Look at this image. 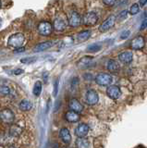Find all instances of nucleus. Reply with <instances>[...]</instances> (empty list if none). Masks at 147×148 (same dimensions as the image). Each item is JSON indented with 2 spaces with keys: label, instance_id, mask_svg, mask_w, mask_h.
I'll list each match as a JSON object with an SVG mask.
<instances>
[{
  "label": "nucleus",
  "instance_id": "nucleus-1",
  "mask_svg": "<svg viewBox=\"0 0 147 148\" xmlns=\"http://www.w3.org/2000/svg\"><path fill=\"white\" fill-rule=\"evenodd\" d=\"M24 41H25V37L22 33L17 32V33H14V34H12L9 37L8 40V44L9 46L17 48V47H20L22 46Z\"/></svg>",
  "mask_w": 147,
  "mask_h": 148
},
{
  "label": "nucleus",
  "instance_id": "nucleus-2",
  "mask_svg": "<svg viewBox=\"0 0 147 148\" xmlns=\"http://www.w3.org/2000/svg\"><path fill=\"white\" fill-rule=\"evenodd\" d=\"M113 78L107 73H100L95 78V83L101 86H108L112 83Z\"/></svg>",
  "mask_w": 147,
  "mask_h": 148
},
{
  "label": "nucleus",
  "instance_id": "nucleus-3",
  "mask_svg": "<svg viewBox=\"0 0 147 148\" xmlns=\"http://www.w3.org/2000/svg\"><path fill=\"white\" fill-rule=\"evenodd\" d=\"M53 32V26L47 21H43L38 25V32L43 36H48Z\"/></svg>",
  "mask_w": 147,
  "mask_h": 148
},
{
  "label": "nucleus",
  "instance_id": "nucleus-4",
  "mask_svg": "<svg viewBox=\"0 0 147 148\" xmlns=\"http://www.w3.org/2000/svg\"><path fill=\"white\" fill-rule=\"evenodd\" d=\"M0 120L6 123H11L15 120V115L12 112V110L5 108L0 111Z\"/></svg>",
  "mask_w": 147,
  "mask_h": 148
},
{
  "label": "nucleus",
  "instance_id": "nucleus-5",
  "mask_svg": "<svg viewBox=\"0 0 147 148\" xmlns=\"http://www.w3.org/2000/svg\"><path fill=\"white\" fill-rule=\"evenodd\" d=\"M98 21V17L97 14L95 12H88L85 14L82 18V22L84 25L87 26H93L95 25Z\"/></svg>",
  "mask_w": 147,
  "mask_h": 148
},
{
  "label": "nucleus",
  "instance_id": "nucleus-6",
  "mask_svg": "<svg viewBox=\"0 0 147 148\" xmlns=\"http://www.w3.org/2000/svg\"><path fill=\"white\" fill-rule=\"evenodd\" d=\"M115 22H116V16H114V15H111V16H109L100 25V27H99V31L102 32H105L106 31H108V30L111 28L114 24H115Z\"/></svg>",
  "mask_w": 147,
  "mask_h": 148
},
{
  "label": "nucleus",
  "instance_id": "nucleus-7",
  "mask_svg": "<svg viewBox=\"0 0 147 148\" xmlns=\"http://www.w3.org/2000/svg\"><path fill=\"white\" fill-rule=\"evenodd\" d=\"M106 94L111 99H117L121 95L120 88L117 85H110L106 89Z\"/></svg>",
  "mask_w": 147,
  "mask_h": 148
},
{
  "label": "nucleus",
  "instance_id": "nucleus-8",
  "mask_svg": "<svg viewBox=\"0 0 147 148\" xmlns=\"http://www.w3.org/2000/svg\"><path fill=\"white\" fill-rule=\"evenodd\" d=\"M99 101V95L96 91L89 90L86 92V102L91 106L96 105Z\"/></svg>",
  "mask_w": 147,
  "mask_h": 148
},
{
  "label": "nucleus",
  "instance_id": "nucleus-9",
  "mask_svg": "<svg viewBox=\"0 0 147 148\" xmlns=\"http://www.w3.org/2000/svg\"><path fill=\"white\" fill-rule=\"evenodd\" d=\"M80 22H82V17L77 12H75V11L72 12L69 18V25L71 26V27L76 28L80 25Z\"/></svg>",
  "mask_w": 147,
  "mask_h": 148
},
{
  "label": "nucleus",
  "instance_id": "nucleus-10",
  "mask_svg": "<svg viewBox=\"0 0 147 148\" xmlns=\"http://www.w3.org/2000/svg\"><path fill=\"white\" fill-rule=\"evenodd\" d=\"M145 44V40L143 38L142 36H138L134 38L133 40L131 41V48L134 50H139V49H142V48L144 46Z\"/></svg>",
  "mask_w": 147,
  "mask_h": 148
},
{
  "label": "nucleus",
  "instance_id": "nucleus-11",
  "mask_svg": "<svg viewBox=\"0 0 147 148\" xmlns=\"http://www.w3.org/2000/svg\"><path fill=\"white\" fill-rule=\"evenodd\" d=\"M89 132V126L85 123H80L75 130V135L77 137H85Z\"/></svg>",
  "mask_w": 147,
  "mask_h": 148
},
{
  "label": "nucleus",
  "instance_id": "nucleus-12",
  "mask_svg": "<svg viewBox=\"0 0 147 148\" xmlns=\"http://www.w3.org/2000/svg\"><path fill=\"white\" fill-rule=\"evenodd\" d=\"M69 108H71L72 111H75V112H77V113L82 112V110H83L82 105L75 98H72L71 101H69Z\"/></svg>",
  "mask_w": 147,
  "mask_h": 148
},
{
  "label": "nucleus",
  "instance_id": "nucleus-13",
  "mask_svg": "<svg viewBox=\"0 0 147 148\" xmlns=\"http://www.w3.org/2000/svg\"><path fill=\"white\" fill-rule=\"evenodd\" d=\"M59 137L61 138V140L63 141V143H69L71 142V132L67 129V128H62L59 131Z\"/></svg>",
  "mask_w": 147,
  "mask_h": 148
},
{
  "label": "nucleus",
  "instance_id": "nucleus-14",
  "mask_svg": "<svg viewBox=\"0 0 147 148\" xmlns=\"http://www.w3.org/2000/svg\"><path fill=\"white\" fill-rule=\"evenodd\" d=\"M132 57H133V55H132V53L130 51L122 52V53L119 56V61L124 63V64H129V63H131L132 61Z\"/></svg>",
  "mask_w": 147,
  "mask_h": 148
},
{
  "label": "nucleus",
  "instance_id": "nucleus-15",
  "mask_svg": "<svg viewBox=\"0 0 147 148\" xmlns=\"http://www.w3.org/2000/svg\"><path fill=\"white\" fill-rule=\"evenodd\" d=\"M53 46V42L51 41H46V42H43L41 44H38L37 46L34 47V52H42V51H45L47 49H49L50 47Z\"/></svg>",
  "mask_w": 147,
  "mask_h": 148
},
{
  "label": "nucleus",
  "instance_id": "nucleus-16",
  "mask_svg": "<svg viewBox=\"0 0 147 148\" xmlns=\"http://www.w3.org/2000/svg\"><path fill=\"white\" fill-rule=\"evenodd\" d=\"M66 21L61 18H57L54 21V29L57 32H63L66 29Z\"/></svg>",
  "mask_w": 147,
  "mask_h": 148
},
{
  "label": "nucleus",
  "instance_id": "nucleus-17",
  "mask_svg": "<svg viewBox=\"0 0 147 148\" xmlns=\"http://www.w3.org/2000/svg\"><path fill=\"white\" fill-rule=\"evenodd\" d=\"M65 118H66V120L69 122H77L80 120V114L71 110L66 113Z\"/></svg>",
  "mask_w": 147,
  "mask_h": 148
},
{
  "label": "nucleus",
  "instance_id": "nucleus-18",
  "mask_svg": "<svg viewBox=\"0 0 147 148\" xmlns=\"http://www.w3.org/2000/svg\"><path fill=\"white\" fill-rule=\"evenodd\" d=\"M106 68H107V69L109 70L110 72H117L119 70V62L114 60V59H110V60L107 62V65H106Z\"/></svg>",
  "mask_w": 147,
  "mask_h": 148
},
{
  "label": "nucleus",
  "instance_id": "nucleus-19",
  "mask_svg": "<svg viewBox=\"0 0 147 148\" xmlns=\"http://www.w3.org/2000/svg\"><path fill=\"white\" fill-rule=\"evenodd\" d=\"M76 145L79 148H88L90 147V143L84 137H78L76 141Z\"/></svg>",
  "mask_w": 147,
  "mask_h": 148
},
{
  "label": "nucleus",
  "instance_id": "nucleus-20",
  "mask_svg": "<svg viewBox=\"0 0 147 148\" xmlns=\"http://www.w3.org/2000/svg\"><path fill=\"white\" fill-rule=\"evenodd\" d=\"M91 36V31H82L78 33V35H77V39H78L79 42H85L88 39L90 38Z\"/></svg>",
  "mask_w": 147,
  "mask_h": 148
},
{
  "label": "nucleus",
  "instance_id": "nucleus-21",
  "mask_svg": "<svg viewBox=\"0 0 147 148\" xmlns=\"http://www.w3.org/2000/svg\"><path fill=\"white\" fill-rule=\"evenodd\" d=\"M92 59L93 57H83L78 63V66L80 69H86L88 66L90 65V63L92 62Z\"/></svg>",
  "mask_w": 147,
  "mask_h": 148
},
{
  "label": "nucleus",
  "instance_id": "nucleus-22",
  "mask_svg": "<svg viewBox=\"0 0 147 148\" xmlns=\"http://www.w3.org/2000/svg\"><path fill=\"white\" fill-rule=\"evenodd\" d=\"M19 106L21 111H29L32 108V103L28 101V100H22V101L20 103Z\"/></svg>",
  "mask_w": 147,
  "mask_h": 148
},
{
  "label": "nucleus",
  "instance_id": "nucleus-23",
  "mask_svg": "<svg viewBox=\"0 0 147 148\" xmlns=\"http://www.w3.org/2000/svg\"><path fill=\"white\" fill-rule=\"evenodd\" d=\"M34 94L35 96H39L41 94V92H42V83L40 81H37L36 83H34Z\"/></svg>",
  "mask_w": 147,
  "mask_h": 148
},
{
  "label": "nucleus",
  "instance_id": "nucleus-24",
  "mask_svg": "<svg viewBox=\"0 0 147 148\" xmlns=\"http://www.w3.org/2000/svg\"><path fill=\"white\" fill-rule=\"evenodd\" d=\"M101 46L100 44H91L90 46L87 47V51L88 52H91V53H95V52H98L101 50Z\"/></svg>",
  "mask_w": 147,
  "mask_h": 148
},
{
  "label": "nucleus",
  "instance_id": "nucleus-25",
  "mask_svg": "<svg viewBox=\"0 0 147 148\" xmlns=\"http://www.w3.org/2000/svg\"><path fill=\"white\" fill-rule=\"evenodd\" d=\"M128 10H123L121 11V12L119 14V16H117V18H116V20H117L119 21H123L124 20H126L127 17H128Z\"/></svg>",
  "mask_w": 147,
  "mask_h": 148
},
{
  "label": "nucleus",
  "instance_id": "nucleus-26",
  "mask_svg": "<svg viewBox=\"0 0 147 148\" xmlns=\"http://www.w3.org/2000/svg\"><path fill=\"white\" fill-rule=\"evenodd\" d=\"M37 57H24L20 59L21 63H24V64H30V63H34L36 61Z\"/></svg>",
  "mask_w": 147,
  "mask_h": 148
},
{
  "label": "nucleus",
  "instance_id": "nucleus-27",
  "mask_svg": "<svg viewBox=\"0 0 147 148\" xmlns=\"http://www.w3.org/2000/svg\"><path fill=\"white\" fill-rule=\"evenodd\" d=\"M139 11H140V7L138 4H133L130 9V13L131 15H136L137 13H139Z\"/></svg>",
  "mask_w": 147,
  "mask_h": 148
},
{
  "label": "nucleus",
  "instance_id": "nucleus-28",
  "mask_svg": "<svg viewBox=\"0 0 147 148\" xmlns=\"http://www.w3.org/2000/svg\"><path fill=\"white\" fill-rule=\"evenodd\" d=\"M58 86H59V78H57L56 81L54 83V92H53V95L56 97L57 95V92H58Z\"/></svg>",
  "mask_w": 147,
  "mask_h": 148
},
{
  "label": "nucleus",
  "instance_id": "nucleus-29",
  "mask_svg": "<svg viewBox=\"0 0 147 148\" xmlns=\"http://www.w3.org/2000/svg\"><path fill=\"white\" fill-rule=\"evenodd\" d=\"M10 92V89L8 86H2L0 87V94L2 95H8Z\"/></svg>",
  "mask_w": 147,
  "mask_h": 148
},
{
  "label": "nucleus",
  "instance_id": "nucleus-30",
  "mask_svg": "<svg viewBox=\"0 0 147 148\" xmlns=\"http://www.w3.org/2000/svg\"><path fill=\"white\" fill-rule=\"evenodd\" d=\"M130 34H131L130 31H123L122 32L120 33V39H122V40L126 39V38H128L129 36H130Z\"/></svg>",
  "mask_w": 147,
  "mask_h": 148
},
{
  "label": "nucleus",
  "instance_id": "nucleus-31",
  "mask_svg": "<svg viewBox=\"0 0 147 148\" xmlns=\"http://www.w3.org/2000/svg\"><path fill=\"white\" fill-rule=\"evenodd\" d=\"M61 106V101L60 100H57L56 103H55V106H54V111L55 112H57V111L60 108Z\"/></svg>",
  "mask_w": 147,
  "mask_h": 148
},
{
  "label": "nucleus",
  "instance_id": "nucleus-32",
  "mask_svg": "<svg viewBox=\"0 0 147 148\" xmlns=\"http://www.w3.org/2000/svg\"><path fill=\"white\" fill-rule=\"evenodd\" d=\"M117 0H103V2H104L105 5L106 6H113L115 5Z\"/></svg>",
  "mask_w": 147,
  "mask_h": 148
},
{
  "label": "nucleus",
  "instance_id": "nucleus-33",
  "mask_svg": "<svg viewBox=\"0 0 147 148\" xmlns=\"http://www.w3.org/2000/svg\"><path fill=\"white\" fill-rule=\"evenodd\" d=\"M115 4H117V7H121L128 4V0H119V1H116Z\"/></svg>",
  "mask_w": 147,
  "mask_h": 148
},
{
  "label": "nucleus",
  "instance_id": "nucleus-34",
  "mask_svg": "<svg viewBox=\"0 0 147 148\" xmlns=\"http://www.w3.org/2000/svg\"><path fill=\"white\" fill-rule=\"evenodd\" d=\"M25 51V48L22 46H20V47H17L15 50H14V53L15 54H20V53H23Z\"/></svg>",
  "mask_w": 147,
  "mask_h": 148
},
{
  "label": "nucleus",
  "instance_id": "nucleus-35",
  "mask_svg": "<svg viewBox=\"0 0 147 148\" xmlns=\"http://www.w3.org/2000/svg\"><path fill=\"white\" fill-rule=\"evenodd\" d=\"M78 83H79V79L78 78H73L72 79V81H71V87L72 88H74V85H77L78 84Z\"/></svg>",
  "mask_w": 147,
  "mask_h": 148
},
{
  "label": "nucleus",
  "instance_id": "nucleus-36",
  "mask_svg": "<svg viewBox=\"0 0 147 148\" xmlns=\"http://www.w3.org/2000/svg\"><path fill=\"white\" fill-rule=\"evenodd\" d=\"M21 73H23V69H17L13 71L14 75H20Z\"/></svg>",
  "mask_w": 147,
  "mask_h": 148
},
{
  "label": "nucleus",
  "instance_id": "nucleus-37",
  "mask_svg": "<svg viewBox=\"0 0 147 148\" xmlns=\"http://www.w3.org/2000/svg\"><path fill=\"white\" fill-rule=\"evenodd\" d=\"M146 25H147V21H146V18H144V20L142 21V26H141V31H142V30H144L145 28H146Z\"/></svg>",
  "mask_w": 147,
  "mask_h": 148
},
{
  "label": "nucleus",
  "instance_id": "nucleus-38",
  "mask_svg": "<svg viewBox=\"0 0 147 148\" xmlns=\"http://www.w3.org/2000/svg\"><path fill=\"white\" fill-rule=\"evenodd\" d=\"M88 75L89 76H87V74H85V75H84V78H85L86 80H93V76H92V74H88Z\"/></svg>",
  "mask_w": 147,
  "mask_h": 148
},
{
  "label": "nucleus",
  "instance_id": "nucleus-39",
  "mask_svg": "<svg viewBox=\"0 0 147 148\" xmlns=\"http://www.w3.org/2000/svg\"><path fill=\"white\" fill-rule=\"evenodd\" d=\"M146 2H147V0H140V6L143 7L146 4Z\"/></svg>",
  "mask_w": 147,
  "mask_h": 148
},
{
  "label": "nucleus",
  "instance_id": "nucleus-40",
  "mask_svg": "<svg viewBox=\"0 0 147 148\" xmlns=\"http://www.w3.org/2000/svg\"><path fill=\"white\" fill-rule=\"evenodd\" d=\"M1 24H2V20H1V18H0V27H1Z\"/></svg>",
  "mask_w": 147,
  "mask_h": 148
},
{
  "label": "nucleus",
  "instance_id": "nucleus-41",
  "mask_svg": "<svg viewBox=\"0 0 147 148\" xmlns=\"http://www.w3.org/2000/svg\"><path fill=\"white\" fill-rule=\"evenodd\" d=\"M0 7H1V2H0Z\"/></svg>",
  "mask_w": 147,
  "mask_h": 148
}]
</instances>
